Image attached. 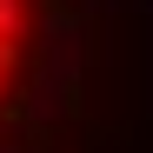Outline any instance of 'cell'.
<instances>
[{
  "label": "cell",
  "mask_w": 153,
  "mask_h": 153,
  "mask_svg": "<svg viewBox=\"0 0 153 153\" xmlns=\"http://www.w3.org/2000/svg\"><path fill=\"white\" fill-rule=\"evenodd\" d=\"M47 47V0H0V133L20 113Z\"/></svg>",
  "instance_id": "1"
}]
</instances>
